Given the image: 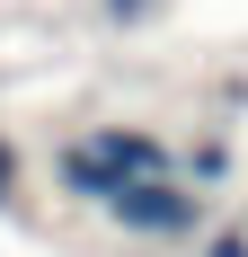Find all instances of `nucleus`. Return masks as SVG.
<instances>
[{"mask_svg": "<svg viewBox=\"0 0 248 257\" xmlns=\"http://www.w3.org/2000/svg\"><path fill=\"white\" fill-rule=\"evenodd\" d=\"M169 178V151L151 142V133H89L71 160H62V186L71 195H98V204H115L124 186H151Z\"/></svg>", "mask_w": 248, "mask_h": 257, "instance_id": "nucleus-1", "label": "nucleus"}, {"mask_svg": "<svg viewBox=\"0 0 248 257\" xmlns=\"http://www.w3.org/2000/svg\"><path fill=\"white\" fill-rule=\"evenodd\" d=\"M115 222L124 231H151V239H177V231H195V195H186V186H124L115 195Z\"/></svg>", "mask_w": 248, "mask_h": 257, "instance_id": "nucleus-2", "label": "nucleus"}, {"mask_svg": "<svg viewBox=\"0 0 248 257\" xmlns=\"http://www.w3.org/2000/svg\"><path fill=\"white\" fill-rule=\"evenodd\" d=\"M186 169H195V178L213 186V178H222V169H230V151H222V142H195V160H186Z\"/></svg>", "mask_w": 248, "mask_h": 257, "instance_id": "nucleus-3", "label": "nucleus"}, {"mask_svg": "<svg viewBox=\"0 0 248 257\" xmlns=\"http://www.w3.org/2000/svg\"><path fill=\"white\" fill-rule=\"evenodd\" d=\"M9 186H18V160H9V151H0V204H9Z\"/></svg>", "mask_w": 248, "mask_h": 257, "instance_id": "nucleus-4", "label": "nucleus"}, {"mask_svg": "<svg viewBox=\"0 0 248 257\" xmlns=\"http://www.w3.org/2000/svg\"><path fill=\"white\" fill-rule=\"evenodd\" d=\"M106 9H115V18H133V9H142V0H106Z\"/></svg>", "mask_w": 248, "mask_h": 257, "instance_id": "nucleus-5", "label": "nucleus"}]
</instances>
